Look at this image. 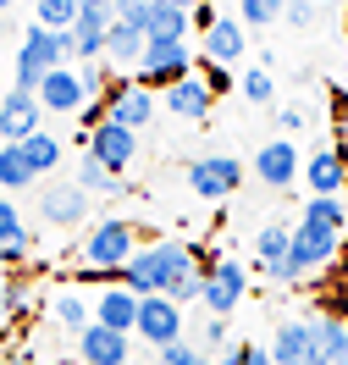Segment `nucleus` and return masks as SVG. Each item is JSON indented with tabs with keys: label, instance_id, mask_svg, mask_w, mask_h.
<instances>
[{
	"label": "nucleus",
	"instance_id": "nucleus-1",
	"mask_svg": "<svg viewBox=\"0 0 348 365\" xmlns=\"http://www.w3.org/2000/svg\"><path fill=\"white\" fill-rule=\"evenodd\" d=\"M116 282L139 299L161 294L172 304H194L199 288H205V266H199V255L188 250L183 238H155V244H139V255L116 272Z\"/></svg>",
	"mask_w": 348,
	"mask_h": 365
},
{
	"label": "nucleus",
	"instance_id": "nucleus-2",
	"mask_svg": "<svg viewBox=\"0 0 348 365\" xmlns=\"http://www.w3.org/2000/svg\"><path fill=\"white\" fill-rule=\"evenodd\" d=\"M139 255V227L122 222V216H100L89 232H83V277H111Z\"/></svg>",
	"mask_w": 348,
	"mask_h": 365
},
{
	"label": "nucleus",
	"instance_id": "nucleus-3",
	"mask_svg": "<svg viewBox=\"0 0 348 365\" xmlns=\"http://www.w3.org/2000/svg\"><path fill=\"white\" fill-rule=\"evenodd\" d=\"M72 56V39L67 34H45V28H28L23 45H17V61H11V89L33 94L39 83H45L56 67H67Z\"/></svg>",
	"mask_w": 348,
	"mask_h": 365
},
{
	"label": "nucleus",
	"instance_id": "nucleus-4",
	"mask_svg": "<svg viewBox=\"0 0 348 365\" xmlns=\"http://www.w3.org/2000/svg\"><path fill=\"white\" fill-rule=\"evenodd\" d=\"M139 89H172V83H183V78H194V50H188V39H177V45H155V39H144V56H139Z\"/></svg>",
	"mask_w": 348,
	"mask_h": 365
},
{
	"label": "nucleus",
	"instance_id": "nucleus-5",
	"mask_svg": "<svg viewBox=\"0 0 348 365\" xmlns=\"http://www.w3.org/2000/svg\"><path fill=\"white\" fill-rule=\"evenodd\" d=\"M249 294V266H238L232 255H221V260H210L205 266V288H199V304H205L216 321H227L232 310H238V299Z\"/></svg>",
	"mask_w": 348,
	"mask_h": 365
},
{
	"label": "nucleus",
	"instance_id": "nucleus-6",
	"mask_svg": "<svg viewBox=\"0 0 348 365\" xmlns=\"http://www.w3.org/2000/svg\"><path fill=\"white\" fill-rule=\"evenodd\" d=\"M116 23V6L111 0H78V23H72V56L89 67V61H105V34Z\"/></svg>",
	"mask_w": 348,
	"mask_h": 365
},
{
	"label": "nucleus",
	"instance_id": "nucleus-7",
	"mask_svg": "<svg viewBox=\"0 0 348 365\" xmlns=\"http://www.w3.org/2000/svg\"><path fill=\"white\" fill-rule=\"evenodd\" d=\"M133 338H144L155 354L172 349V343H183V304H172V299H161V294L139 299V327H133Z\"/></svg>",
	"mask_w": 348,
	"mask_h": 365
},
{
	"label": "nucleus",
	"instance_id": "nucleus-8",
	"mask_svg": "<svg viewBox=\"0 0 348 365\" xmlns=\"http://www.w3.org/2000/svg\"><path fill=\"white\" fill-rule=\"evenodd\" d=\"M83 155H94L111 178H122L133 155H139V133H127V128H116V122H100L89 138H83Z\"/></svg>",
	"mask_w": 348,
	"mask_h": 365
},
{
	"label": "nucleus",
	"instance_id": "nucleus-9",
	"mask_svg": "<svg viewBox=\"0 0 348 365\" xmlns=\"http://www.w3.org/2000/svg\"><path fill=\"white\" fill-rule=\"evenodd\" d=\"M149 116H155V94L149 89H139V83H111V94H105V122L127 128V133H144Z\"/></svg>",
	"mask_w": 348,
	"mask_h": 365
},
{
	"label": "nucleus",
	"instance_id": "nucleus-10",
	"mask_svg": "<svg viewBox=\"0 0 348 365\" xmlns=\"http://www.w3.org/2000/svg\"><path fill=\"white\" fill-rule=\"evenodd\" d=\"M238 182H243V166L232 155H199L188 166V188H194L199 200H227Z\"/></svg>",
	"mask_w": 348,
	"mask_h": 365
},
{
	"label": "nucleus",
	"instance_id": "nucleus-11",
	"mask_svg": "<svg viewBox=\"0 0 348 365\" xmlns=\"http://www.w3.org/2000/svg\"><path fill=\"white\" fill-rule=\"evenodd\" d=\"M299 172H304V155L293 138H271L255 150V178L265 188H288V182H299Z\"/></svg>",
	"mask_w": 348,
	"mask_h": 365
},
{
	"label": "nucleus",
	"instance_id": "nucleus-12",
	"mask_svg": "<svg viewBox=\"0 0 348 365\" xmlns=\"http://www.w3.org/2000/svg\"><path fill=\"white\" fill-rule=\"evenodd\" d=\"M39 216H45L50 227H78V222H89V194L78 188V182H45L39 188Z\"/></svg>",
	"mask_w": 348,
	"mask_h": 365
},
{
	"label": "nucleus",
	"instance_id": "nucleus-13",
	"mask_svg": "<svg viewBox=\"0 0 348 365\" xmlns=\"http://www.w3.org/2000/svg\"><path fill=\"white\" fill-rule=\"evenodd\" d=\"M205 39V67H238L243 61V50H249V28L238 23V17H216V23L199 34Z\"/></svg>",
	"mask_w": 348,
	"mask_h": 365
},
{
	"label": "nucleus",
	"instance_id": "nucleus-14",
	"mask_svg": "<svg viewBox=\"0 0 348 365\" xmlns=\"http://www.w3.org/2000/svg\"><path fill=\"white\" fill-rule=\"evenodd\" d=\"M33 100H39V111H56V116H78L83 106H89V94H83V78H78V67H56L33 89Z\"/></svg>",
	"mask_w": 348,
	"mask_h": 365
},
{
	"label": "nucleus",
	"instance_id": "nucleus-15",
	"mask_svg": "<svg viewBox=\"0 0 348 365\" xmlns=\"http://www.w3.org/2000/svg\"><path fill=\"white\" fill-rule=\"evenodd\" d=\"M39 100L23 89H6L0 94V144H23V138L39 133Z\"/></svg>",
	"mask_w": 348,
	"mask_h": 365
},
{
	"label": "nucleus",
	"instance_id": "nucleus-16",
	"mask_svg": "<svg viewBox=\"0 0 348 365\" xmlns=\"http://www.w3.org/2000/svg\"><path fill=\"white\" fill-rule=\"evenodd\" d=\"M304 188H310V200H343V182H348V166L343 155L326 144V150H315V155L304 160Z\"/></svg>",
	"mask_w": 348,
	"mask_h": 365
},
{
	"label": "nucleus",
	"instance_id": "nucleus-17",
	"mask_svg": "<svg viewBox=\"0 0 348 365\" xmlns=\"http://www.w3.org/2000/svg\"><path fill=\"white\" fill-rule=\"evenodd\" d=\"M94 327H105V332H122V338H133V327H139V294H127L122 282L100 288V299H94Z\"/></svg>",
	"mask_w": 348,
	"mask_h": 365
},
{
	"label": "nucleus",
	"instance_id": "nucleus-18",
	"mask_svg": "<svg viewBox=\"0 0 348 365\" xmlns=\"http://www.w3.org/2000/svg\"><path fill=\"white\" fill-rule=\"evenodd\" d=\"M271 365H315V327H310V316L277 327V338H271Z\"/></svg>",
	"mask_w": 348,
	"mask_h": 365
},
{
	"label": "nucleus",
	"instance_id": "nucleus-19",
	"mask_svg": "<svg viewBox=\"0 0 348 365\" xmlns=\"http://www.w3.org/2000/svg\"><path fill=\"white\" fill-rule=\"evenodd\" d=\"M144 39H155V45H177L188 39V6L177 0H144Z\"/></svg>",
	"mask_w": 348,
	"mask_h": 365
},
{
	"label": "nucleus",
	"instance_id": "nucleus-20",
	"mask_svg": "<svg viewBox=\"0 0 348 365\" xmlns=\"http://www.w3.org/2000/svg\"><path fill=\"white\" fill-rule=\"evenodd\" d=\"M127 354H133V338L105 332V327H89L78 338V365H127Z\"/></svg>",
	"mask_w": 348,
	"mask_h": 365
},
{
	"label": "nucleus",
	"instance_id": "nucleus-21",
	"mask_svg": "<svg viewBox=\"0 0 348 365\" xmlns=\"http://www.w3.org/2000/svg\"><path fill=\"white\" fill-rule=\"evenodd\" d=\"M161 100H166V111L183 116V122H205L210 106H216V94L205 89V78H199V72H194V78H183V83H172Z\"/></svg>",
	"mask_w": 348,
	"mask_h": 365
},
{
	"label": "nucleus",
	"instance_id": "nucleus-22",
	"mask_svg": "<svg viewBox=\"0 0 348 365\" xmlns=\"http://www.w3.org/2000/svg\"><path fill=\"white\" fill-rule=\"evenodd\" d=\"M45 310H50V321H56L61 332H72V338H83V332L94 327V304L78 294V288H56Z\"/></svg>",
	"mask_w": 348,
	"mask_h": 365
},
{
	"label": "nucleus",
	"instance_id": "nucleus-23",
	"mask_svg": "<svg viewBox=\"0 0 348 365\" xmlns=\"http://www.w3.org/2000/svg\"><path fill=\"white\" fill-rule=\"evenodd\" d=\"M23 260H28V222L11 200H0V266L17 272Z\"/></svg>",
	"mask_w": 348,
	"mask_h": 365
},
{
	"label": "nucleus",
	"instance_id": "nucleus-24",
	"mask_svg": "<svg viewBox=\"0 0 348 365\" xmlns=\"http://www.w3.org/2000/svg\"><path fill=\"white\" fill-rule=\"evenodd\" d=\"M310 327H315V365H348V321L310 316Z\"/></svg>",
	"mask_w": 348,
	"mask_h": 365
},
{
	"label": "nucleus",
	"instance_id": "nucleus-25",
	"mask_svg": "<svg viewBox=\"0 0 348 365\" xmlns=\"http://www.w3.org/2000/svg\"><path fill=\"white\" fill-rule=\"evenodd\" d=\"M17 150H23V160H28V172H33V178H50V172L61 166V155H67V150H61V138L45 133V128H39L33 138H23Z\"/></svg>",
	"mask_w": 348,
	"mask_h": 365
},
{
	"label": "nucleus",
	"instance_id": "nucleus-26",
	"mask_svg": "<svg viewBox=\"0 0 348 365\" xmlns=\"http://www.w3.org/2000/svg\"><path fill=\"white\" fill-rule=\"evenodd\" d=\"M288 250H293V227H288V222H265V227L255 232V255H260V272H277L282 260H288Z\"/></svg>",
	"mask_w": 348,
	"mask_h": 365
},
{
	"label": "nucleus",
	"instance_id": "nucleus-27",
	"mask_svg": "<svg viewBox=\"0 0 348 365\" xmlns=\"http://www.w3.org/2000/svg\"><path fill=\"white\" fill-rule=\"evenodd\" d=\"M144 56V34L127 23H111V34H105V67H139Z\"/></svg>",
	"mask_w": 348,
	"mask_h": 365
},
{
	"label": "nucleus",
	"instance_id": "nucleus-28",
	"mask_svg": "<svg viewBox=\"0 0 348 365\" xmlns=\"http://www.w3.org/2000/svg\"><path fill=\"white\" fill-rule=\"evenodd\" d=\"M72 182H78L89 200H116V194H122V178H111V172H105L94 155H78V172H72Z\"/></svg>",
	"mask_w": 348,
	"mask_h": 365
},
{
	"label": "nucleus",
	"instance_id": "nucleus-29",
	"mask_svg": "<svg viewBox=\"0 0 348 365\" xmlns=\"http://www.w3.org/2000/svg\"><path fill=\"white\" fill-rule=\"evenodd\" d=\"M78 23V0H39L33 6V28H45V34H72Z\"/></svg>",
	"mask_w": 348,
	"mask_h": 365
},
{
	"label": "nucleus",
	"instance_id": "nucleus-30",
	"mask_svg": "<svg viewBox=\"0 0 348 365\" xmlns=\"http://www.w3.org/2000/svg\"><path fill=\"white\" fill-rule=\"evenodd\" d=\"M304 222L321 232H348V205L343 200H310L304 205Z\"/></svg>",
	"mask_w": 348,
	"mask_h": 365
},
{
	"label": "nucleus",
	"instance_id": "nucleus-31",
	"mask_svg": "<svg viewBox=\"0 0 348 365\" xmlns=\"http://www.w3.org/2000/svg\"><path fill=\"white\" fill-rule=\"evenodd\" d=\"M33 182V172H28V160L17 144H0V188L6 194H17V188H28Z\"/></svg>",
	"mask_w": 348,
	"mask_h": 365
},
{
	"label": "nucleus",
	"instance_id": "nucleus-32",
	"mask_svg": "<svg viewBox=\"0 0 348 365\" xmlns=\"http://www.w3.org/2000/svg\"><path fill=\"white\" fill-rule=\"evenodd\" d=\"M238 89H243V100H249V106H271V100H277V83H271V72H265V67H249Z\"/></svg>",
	"mask_w": 348,
	"mask_h": 365
},
{
	"label": "nucleus",
	"instance_id": "nucleus-33",
	"mask_svg": "<svg viewBox=\"0 0 348 365\" xmlns=\"http://www.w3.org/2000/svg\"><path fill=\"white\" fill-rule=\"evenodd\" d=\"M277 17H282L277 0H243V6H238V23L243 28H265V23H277Z\"/></svg>",
	"mask_w": 348,
	"mask_h": 365
},
{
	"label": "nucleus",
	"instance_id": "nucleus-34",
	"mask_svg": "<svg viewBox=\"0 0 348 365\" xmlns=\"http://www.w3.org/2000/svg\"><path fill=\"white\" fill-rule=\"evenodd\" d=\"M28 304H33V294H28L23 282H6V288H0V321L6 316H28Z\"/></svg>",
	"mask_w": 348,
	"mask_h": 365
},
{
	"label": "nucleus",
	"instance_id": "nucleus-35",
	"mask_svg": "<svg viewBox=\"0 0 348 365\" xmlns=\"http://www.w3.org/2000/svg\"><path fill=\"white\" fill-rule=\"evenodd\" d=\"M161 365H216V360L194 343H172V349H161Z\"/></svg>",
	"mask_w": 348,
	"mask_h": 365
},
{
	"label": "nucleus",
	"instance_id": "nucleus-36",
	"mask_svg": "<svg viewBox=\"0 0 348 365\" xmlns=\"http://www.w3.org/2000/svg\"><path fill=\"white\" fill-rule=\"evenodd\" d=\"M199 349H216V354H221V349H227V321L210 316L205 327H199Z\"/></svg>",
	"mask_w": 348,
	"mask_h": 365
},
{
	"label": "nucleus",
	"instance_id": "nucleus-37",
	"mask_svg": "<svg viewBox=\"0 0 348 365\" xmlns=\"http://www.w3.org/2000/svg\"><path fill=\"white\" fill-rule=\"evenodd\" d=\"M282 17H288L293 28H310V23H315V6H304V0H293V6H282Z\"/></svg>",
	"mask_w": 348,
	"mask_h": 365
},
{
	"label": "nucleus",
	"instance_id": "nucleus-38",
	"mask_svg": "<svg viewBox=\"0 0 348 365\" xmlns=\"http://www.w3.org/2000/svg\"><path fill=\"white\" fill-rule=\"evenodd\" d=\"M277 122H282V133H299V128H304V111H299V106H282Z\"/></svg>",
	"mask_w": 348,
	"mask_h": 365
},
{
	"label": "nucleus",
	"instance_id": "nucleus-39",
	"mask_svg": "<svg viewBox=\"0 0 348 365\" xmlns=\"http://www.w3.org/2000/svg\"><path fill=\"white\" fill-rule=\"evenodd\" d=\"M243 365H271V349H255V343H243Z\"/></svg>",
	"mask_w": 348,
	"mask_h": 365
},
{
	"label": "nucleus",
	"instance_id": "nucleus-40",
	"mask_svg": "<svg viewBox=\"0 0 348 365\" xmlns=\"http://www.w3.org/2000/svg\"><path fill=\"white\" fill-rule=\"evenodd\" d=\"M216 365H243V343H227V349L216 354Z\"/></svg>",
	"mask_w": 348,
	"mask_h": 365
},
{
	"label": "nucleus",
	"instance_id": "nucleus-41",
	"mask_svg": "<svg viewBox=\"0 0 348 365\" xmlns=\"http://www.w3.org/2000/svg\"><path fill=\"white\" fill-rule=\"evenodd\" d=\"M332 111H337V122H348V89H343V83L332 89Z\"/></svg>",
	"mask_w": 348,
	"mask_h": 365
},
{
	"label": "nucleus",
	"instance_id": "nucleus-42",
	"mask_svg": "<svg viewBox=\"0 0 348 365\" xmlns=\"http://www.w3.org/2000/svg\"><path fill=\"white\" fill-rule=\"evenodd\" d=\"M337 155H343V166H348V122H337V144H332Z\"/></svg>",
	"mask_w": 348,
	"mask_h": 365
},
{
	"label": "nucleus",
	"instance_id": "nucleus-43",
	"mask_svg": "<svg viewBox=\"0 0 348 365\" xmlns=\"http://www.w3.org/2000/svg\"><path fill=\"white\" fill-rule=\"evenodd\" d=\"M45 365H78V360H45Z\"/></svg>",
	"mask_w": 348,
	"mask_h": 365
},
{
	"label": "nucleus",
	"instance_id": "nucleus-44",
	"mask_svg": "<svg viewBox=\"0 0 348 365\" xmlns=\"http://www.w3.org/2000/svg\"><path fill=\"white\" fill-rule=\"evenodd\" d=\"M0 343H6V321H0Z\"/></svg>",
	"mask_w": 348,
	"mask_h": 365
},
{
	"label": "nucleus",
	"instance_id": "nucleus-45",
	"mask_svg": "<svg viewBox=\"0 0 348 365\" xmlns=\"http://www.w3.org/2000/svg\"><path fill=\"white\" fill-rule=\"evenodd\" d=\"M0 78H6V61H0Z\"/></svg>",
	"mask_w": 348,
	"mask_h": 365
}]
</instances>
